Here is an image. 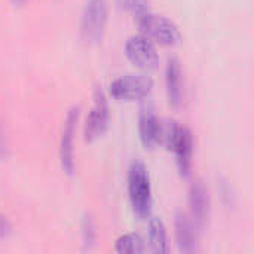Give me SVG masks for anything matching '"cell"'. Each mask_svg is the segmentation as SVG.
<instances>
[{
    "instance_id": "6da1fadb",
    "label": "cell",
    "mask_w": 254,
    "mask_h": 254,
    "mask_svg": "<svg viewBox=\"0 0 254 254\" xmlns=\"http://www.w3.org/2000/svg\"><path fill=\"white\" fill-rule=\"evenodd\" d=\"M128 193L134 214L146 220L152 213V189L147 168L141 161H134L128 173Z\"/></svg>"
},
{
    "instance_id": "7a4b0ae2",
    "label": "cell",
    "mask_w": 254,
    "mask_h": 254,
    "mask_svg": "<svg viewBox=\"0 0 254 254\" xmlns=\"http://www.w3.org/2000/svg\"><path fill=\"white\" fill-rule=\"evenodd\" d=\"M137 22L141 34L150 42H156L165 46H174L182 39L180 30L176 22L164 15H156L144 10L138 13Z\"/></svg>"
},
{
    "instance_id": "3957f363",
    "label": "cell",
    "mask_w": 254,
    "mask_h": 254,
    "mask_svg": "<svg viewBox=\"0 0 254 254\" xmlns=\"http://www.w3.org/2000/svg\"><path fill=\"white\" fill-rule=\"evenodd\" d=\"M109 19L107 0H86L82 10L80 31L86 43L97 45L103 40Z\"/></svg>"
},
{
    "instance_id": "277c9868",
    "label": "cell",
    "mask_w": 254,
    "mask_h": 254,
    "mask_svg": "<svg viewBox=\"0 0 254 254\" xmlns=\"http://www.w3.org/2000/svg\"><path fill=\"white\" fill-rule=\"evenodd\" d=\"M167 146L176 156V164L180 174L188 177L192 170L193 158V138L190 131L186 127L173 122L167 135Z\"/></svg>"
},
{
    "instance_id": "5b68a950",
    "label": "cell",
    "mask_w": 254,
    "mask_h": 254,
    "mask_svg": "<svg viewBox=\"0 0 254 254\" xmlns=\"http://www.w3.org/2000/svg\"><path fill=\"white\" fill-rule=\"evenodd\" d=\"M153 88V80L143 74H125L110 85V95L119 101H137L146 98Z\"/></svg>"
},
{
    "instance_id": "8992f818",
    "label": "cell",
    "mask_w": 254,
    "mask_h": 254,
    "mask_svg": "<svg viewBox=\"0 0 254 254\" xmlns=\"http://www.w3.org/2000/svg\"><path fill=\"white\" fill-rule=\"evenodd\" d=\"M109 122H110V110H109L107 98L101 89H95L94 106L85 122V140L94 141L101 135H104V132L109 128Z\"/></svg>"
},
{
    "instance_id": "52a82bcc",
    "label": "cell",
    "mask_w": 254,
    "mask_h": 254,
    "mask_svg": "<svg viewBox=\"0 0 254 254\" xmlns=\"http://www.w3.org/2000/svg\"><path fill=\"white\" fill-rule=\"evenodd\" d=\"M127 58L138 68L153 70L159 64V55L153 43L144 36H132L125 43Z\"/></svg>"
},
{
    "instance_id": "ba28073f",
    "label": "cell",
    "mask_w": 254,
    "mask_h": 254,
    "mask_svg": "<svg viewBox=\"0 0 254 254\" xmlns=\"http://www.w3.org/2000/svg\"><path fill=\"white\" fill-rule=\"evenodd\" d=\"M79 121V107H71L65 116L64 128L60 141V161L64 173L67 176L74 174V152H73V140Z\"/></svg>"
},
{
    "instance_id": "9c48e42d",
    "label": "cell",
    "mask_w": 254,
    "mask_h": 254,
    "mask_svg": "<svg viewBox=\"0 0 254 254\" xmlns=\"http://www.w3.org/2000/svg\"><path fill=\"white\" fill-rule=\"evenodd\" d=\"M189 205H190V219L201 231L205 228L210 219V198L205 186L201 182H195L189 190Z\"/></svg>"
},
{
    "instance_id": "30bf717a",
    "label": "cell",
    "mask_w": 254,
    "mask_h": 254,
    "mask_svg": "<svg viewBox=\"0 0 254 254\" xmlns=\"http://www.w3.org/2000/svg\"><path fill=\"white\" fill-rule=\"evenodd\" d=\"M176 241L180 253L192 254L198 252V228L193 223V220L183 214L179 213L176 217Z\"/></svg>"
},
{
    "instance_id": "8fae6325",
    "label": "cell",
    "mask_w": 254,
    "mask_h": 254,
    "mask_svg": "<svg viewBox=\"0 0 254 254\" xmlns=\"http://www.w3.org/2000/svg\"><path fill=\"white\" fill-rule=\"evenodd\" d=\"M138 131H140V140H141L143 146L149 150L155 149L161 143L162 135H164L162 124H161L159 118L155 115V112L150 109H144L140 113Z\"/></svg>"
},
{
    "instance_id": "7c38bea8",
    "label": "cell",
    "mask_w": 254,
    "mask_h": 254,
    "mask_svg": "<svg viewBox=\"0 0 254 254\" xmlns=\"http://www.w3.org/2000/svg\"><path fill=\"white\" fill-rule=\"evenodd\" d=\"M165 88L168 101L173 107H180L183 101V80L182 65L177 58H171L165 67Z\"/></svg>"
},
{
    "instance_id": "4fadbf2b",
    "label": "cell",
    "mask_w": 254,
    "mask_h": 254,
    "mask_svg": "<svg viewBox=\"0 0 254 254\" xmlns=\"http://www.w3.org/2000/svg\"><path fill=\"white\" fill-rule=\"evenodd\" d=\"M149 246L150 250L156 254H167L170 252L167 231L159 219H152L149 222Z\"/></svg>"
},
{
    "instance_id": "5bb4252c",
    "label": "cell",
    "mask_w": 254,
    "mask_h": 254,
    "mask_svg": "<svg viewBox=\"0 0 254 254\" xmlns=\"http://www.w3.org/2000/svg\"><path fill=\"white\" fill-rule=\"evenodd\" d=\"M115 252L119 254H138L146 252V243L138 234L121 237L115 244Z\"/></svg>"
},
{
    "instance_id": "9a60e30c",
    "label": "cell",
    "mask_w": 254,
    "mask_h": 254,
    "mask_svg": "<svg viewBox=\"0 0 254 254\" xmlns=\"http://www.w3.org/2000/svg\"><path fill=\"white\" fill-rule=\"evenodd\" d=\"M82 234H83V244L85 247H91L95 241V228L94 223L89 217L83 219V225H82Z\"/></svg>"
},
{
    "instance_id": "2e32d148",
    "label": "cell",
    "mask_w": 254,
    "mask_h": 254,
    "mask_svg": "<svg viewBox=\"0 0 254 254\" xmlns=\"http://www.w3.org/2000/svg\"><path fill=\"white\" fill-rule=\"evenodd\" d=\"M121 3L129 9V10H134L137 13H141L146 10V0H121Z\"/></svg>"
},
{
    "instance_id": "e0dca14e",
    "label": "cell",
    "mask_w": 254,
    "mask_h": 254,
    "mask_svg": "<svg viewBox=\"0 0 254 254\" xmlns=\"http://www.w3.org/2000/svg\"><path fill=\"white\" fill-rule=\"evenodd\" d=\"M10 232H12V225L9 223V220L4 216L0 214V240L6 238Z\"/></svg>"
},
{
    "instance_id": "ac0fdd59",
    "label": "cell",
    "mask_w": 254,
    "mask_h": 254,
    "mask_svg": "<svg viewBox=\"0 0 254 254\" xmlns=\"http://www.w3.org/2000/svg\"><path fill=\"white\" fill-rule=\"evenodd\" d=\"M222 193H223V199H226V202L231 204V201H232V193H231V188H229L226 183L222 185Z\"/></svg>"
}]
</instances>
